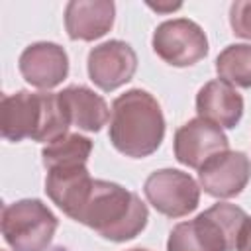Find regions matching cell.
<instances>
[{"label": "cell", "mask_w": 251, "mask_h": 251, "mask_svg": "<svg viewBox=\"0 0 251 251\" xmlns=\"http://www.w3.org/2000/svg\"><path fill=\"white\" fill-rule=\"evenodd\" d=\"M110 143L131 159L153 155L165 137V116L161 104L143 88H131L112 102Z\"/></svg>", "instance_id": "cell-1"}, {"label": "cell", "mask_w": 251, "mask_h": 251, "mask_svg": "<svg viewBox=\"0 0 251 251\" xmlns=\"http://www.w3.org/2000/svg\"><path fill=\"white\" fill-rule=\"evenodd\" d=\"M149 220L141 198L118 182L94 178L92 188L75 222L94 229L100 237L124 243L137 237Z\"/></svg>", "instance_id": "cell-2"}, {"label": "cell", "mask_w": 251, "mask_h": 251, "mask_svg": "<svg viewBox=\"0 0 251 251\" xmlns=\"http://www.w3.org/2000/svg\"><path fill=\"white\" fill-rule=\"evenodd\" d=\"M69 122L59 108L57 94L18 90L2 96L0 133L8 141H43L51 143L69 133Z\"/></svg>", "instance_id": "cell-3"}, {"label": "cell", "mask_w": 251, "mask_h": 251, "mask_svg": "<svg viewBox=\"0 0 251 251\" xmlns=\"http://www.w3.org/2000/svg\"><path fill=\"white\" fill-rule=\"evenodd\" d=\"M249 216L235 204L218 202L194 220L176 224L167 239V251H233Z\"/></svg>", "instance_id": "cell-4"}, {"label": "cell", "mask_w": 251, "mask_h": 251, "mask_svg": "<svg viewBox=\"0 0 251 251\" xmlns=\"http://www.w3.org/2000/svg\"><path fill=\"white\" fill-rule=\"evenodd\" d=\"M0 226L4 241L14 251H47L59 220L39 198H24L2 208Z\"/></svg>", "instance_id": "cell-5"}, {"label": "cell", "mask_w": 251, "mask_h": 251, "mask_svg": "<svg viewBox=\"0 0 251 251\" xmlns=\"http://www.w3.org/2000/svg\"><path fill=\"white\" fill-rule=\"evenodd\" d=\"M153 51L171 67H190L208 55L204 29L188 18H173L159 24L151 37Z\"/></svg>", "instance_id": "cell-6"}, {"label": "cell", "mask_w": 251, "mask_h": 251, "mask_svg": "<svg viewBox=\"0 0 251 251\" xmlns=\"http://www.w3.org/2000/svg\"><path fill=\"white\" fill-rule=\"evenodd\" d=\"M147 202L167 218H182L198 208L200 184L184 171L159 169L143 182Z\"/></svg>", "instance_id": "cell-7"}, {"label": "cell", "mask_w": 251, "mask_h": 251, "mask_svg": "<svg viewBox=\"0 0 251 251\" xmlns=\"http://www.w3.org/2000/svg\"><path fill=\"white\" fill-rule=\"evenodd\" d=\"M86 71L94 86L104 92H112L133 78L137 71V55L129 43L110 39L90 49Z\"/></svg>", "instance_id": "cell-8"}, {"label": "cell", "mask_w": 251, "mask_h": 251, "mask_svg": "<svg viewBox=\"0 0 251 251\" xmlns=\"http://www.w3.org/2000/svg\"><path fill=\"white\" fill-rule=\"evenodd\" d=\"M173 149L175 159L180 165L190 169H202L212 157L227 151L229 141L222 127L202 118H194L175 131Z\"/></svg>", "instance_id": "cell-9"}, {"label": "cell", "mask_w": 251, "mask_h": 251, "mask_svg": "<svg viewBox=\"0 0 251 251\" xmlns=\"http://www.w3.org/2000/svg\"><path fill=\"white\" fill-rule=\"evenodd\" d=\"M251 180V159L243 151H224L198 169L200 188L214 198H233Z\"/></svg>", "instance_id": "cell-10"}, {"label": "cell", "mask_w": 251, "mask_h": 251, "mask_svg": "<svg viewBox=\"0 0 251 251\" xmlns=\"http://www.w3.org/2000/svg\"><path fill=\"white\" fill-rule=\"evenodd\" d=\"M18 69L27 84L49 90L59 86L67 78L69 55L59 43L35 41L22 51L18 59Z\"/></svg>", "instance_id": "cell-11"}, {"label": "cell", "mask_w": 251, "mask_h": 251, "mask_svg": "<svg viewBox=\"0 0 251 251\" xmlns=\"http://www.w3.org/2000/svg\"><path fill=\"white\" fill-rule=\"evenodd\" d=\"M94 178L90 176L86 165H61L47 169L45 194L51 202L63 210L69 218H76L80 212Z\"/></svg>", "instance_id": "cell-12"}, {"label": "cell", "mask_w": 251, "mask_h": 251, "mask_svg": "<svg viewBox=\"0 0 251 251\" xmlns=\"http://www.w3.org/2000/svg\"><path fill=\"white\" fill-rule=\"evenodd\" d=\"M116 18L112 0H71L65 6V29L73 41H94L106 35Z\"/></svg>", "instance_id": "cell-13"}, {"label": "cell", "mask_w": 251, "mask_h": 251, "mask_svg": "<svg viewBox=\"0 0 251 251\" xmlns=\"http://www.w3.org/2000/svg\"><path fill=\"white\" fill-rule=\"evenodd\" d=\"M59 108L69 126L82 131H100L110 120V108L106 100L84 84H71L57 92Z\"/></svg>", "instance_id": "cell-14"}, {"label": "cell", "mask_w": 251, "mask_h": 251, "mask_svg": "<svg viewBox=\"0 0 251 251\" xmlns=\"http://www.w3.org/2000/svg\"><path fill=\"white\" fill-rule=\"evenodd\" d=\"M196 112L218 127L233 129L243 116V96L220 78L208 80L196 94Z\"/></svg>", "instance_id": "cell-15"}, {"label": "cell", "mask_w": 251, "mask_h": 251, "mask_svg": "<svg viewBox=\"0 0 251 251\" xmlns=\"http://www.w3.org/2000/svg\"><path fill=\"white\" fill-rule=\"evenodd\" d=\"M218 78L229 86L251 88V43H233L216 57Z\"/></svg>", "instance_id": "cell-16"}, {"label": "cell", "mask_w": 251, "mask_h": 251, "mask_svg": "<svg viewBox=\"0 0 251 251\" xmlns=\"http://www.w3.org/2000/svg\"><path fill=\"white\" fill-rule=\"evenodd\" d=\"M92 153V141L80 133H65L41 149L45 169L61 165H86Z\"/></svg>", "instance_id": "cell-17"}, {"label": "cell", "mask_w": 251, "mask_h": 251, "mask_svg": "<svg viewBox=\"0 0 251 251\" xmlns=\"http://www.w3.org/2000/svg\"><path fill=\"white\" fill-rule=\"evenodd\" d=\"M229 25L237 37L251 39V0H235L229 6Z\"/></svg>", "instance_id": "cell-18"}, {"label": "cell", "mask_w": 251, "mask_h": 251, "mask_svg": "<svg viewBox=\"0 0 251 251\" xmlns=\"http://www.w3.org/2000/svg\"><path fill=\"white\" fill-rule=\"evenodd\" d=\"M235 249L237 251H251V218L245 220V224H243V227L239 231Z\"/></svg>", "instance_id": "cell-19"}, {"label": "cell", "mask_w": 251, "mask_h": 251, "mask_svg": "<svg viewBox=\"0 0 251 251\" xmlns=\"http://www.w3.org/2000/svg\"><path fill=\"white\" fill-rule=\"evenodd\" d=\"M149 8H153V10H157V12H173V10H178L182 4H147Z\"/></svg>", "instance_id": "cell-20"}, {"label": "cell", "mask_w": 251, "mask_h": 251, "mask_svg": "<svg viewBox=\"0 0 251 251\" xmlns=\"http://www.w3.org/2000/svg\"><path fill=\"white\" fill-rule=\"evenodd\" d=\"M127 251H149V249H141V247H133V249H127Z\"/></svg>", "instance_id": "cell-21"}]
</instances>
